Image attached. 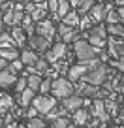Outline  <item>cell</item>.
Masks as SVG:
<instances>
[{
	"label": "cell",
	"instance_id": "obj_32",
	"mask_svg": "<svg viewBox=\"0 0 124 128\" xmlns=\"http://www.w3.org/2000/svg\"><path fill=\"white\" fill-rule=\"evenodd\" d=\"M105 40L107 38H100V36H90L88 34V42H90V45H94L96 49H102L105 45Z\"/></svg>",
	"mask_w": 124,
	"mask_h": 128
},
{
	"label": "cell",
	"instance_id": "obj_39",
	"mask_svg": "<svg viewBox=\"0 0 124 128\" xmlns=\"http://www.w3.org/2000/svg\"><path fill=\"white\" fill-rule=\"evenodd\" d=\"M36 113H38V109L34 108V106H32V108H30V106L26 108V117H28V119H34V117H36Z\"/></svg>",
	"mask_w": 124,
	"mask_h": 128
},
{
	"label": "cell",
	"instance_id": "obj_11",
	"mask_svg": "<svg viewBox=\"0 0 124 128\" xmlns=\"http://www.w3.org/2000/svg\"><path fill=\"white\" fill-rule=\"evenodd\" d=\"M36 30H38V34H40V36H45V38H49V40L56 34L55 24H53L51 21H47V19L40 21V23H38V26H36Z\"/></svg>",
	"mask_w": 124,
	"mask_h": 128
},
{
	"label": "cell",
	"instance_id": "obj_2",
	"mask_svg": "<svg viewBox=\"0 0 124 128\" xmlns=\"http://www.w3.org/2000/svg\"><path fill=\"white\" fill-rule=\"evenodd\" d=\"M51 92H53L55 98H58V100H66V98H70V96L75 94V85H73L70 79L56 77V79H53Z\"/></svg>",
	"mask_w": 124,
	"mask_h": 128
},
{
	"label": "cell",
	"instance_id": "obj_48",
	"mask_svg": "<svg viewBox=\"0 0 124 128\" xmlns=\"http://www.w3.org/2000/svg\"><path fill=\"white\" fill-rule=\"evenodd\" d=\"M15 2L17 4H23V2H26V0H15Z\"/></svg>",
	"mask_w": 124,
	"mask_h": 128
},
{
	"label": "cell",
	"instance_id": "obj_45",
	"mask_svg": "<svg viewBox=\"0 0 124 128\" xmlns=\"http://www.w3.org/2000/svg\"><path fill=\"white\" fill-rule=\"evenodd\" d=\"M115 2H117L119 6H124V0H115Z\"/></svg>",
	"mask_w": 124,
	"mask_h": 128
},
{
	"label": "cell",
	"instance_id": "obj_31",
	"mask_svg": "<svg viewBox=\"0 0 124 128\" xmlns=\"http://www.w3.org/2000/svg\"><path fill=\"white\" fill-rule=\"evenodd\" d=\"M23 28H24V32H28V34H32L34 30H36V26H34V23H32V17L30 15H24V19H23Z\"/></svg>",
	"mask_w": 124,
	"mask_h": 128
},
{
	"label": "cell",
	"instance_id": "obj_1",
	"mask_svg": "<svg viewBox=\"0 0 124 128\" xmlns=\"http://www.w3.org/2000/svg\"><path fill=\"white\" fill-rule=\"evenodd\" d=\"M107 79H109L107 66L102 64V62H98V60H92L90 62V70H88L87 76L83 77V81H87V83H90V85H96V87L104 85Z\"/></svg>",
	"mask_w": 124,
	"mask_h": 128
},
{
	"label": "cell",
	"instance_id": "obj_53",
	"mask_svg": "<svg viewBox=\"0 0 124 128\" xmlns=\"http://www.w3.org/2000/svg\"><path fill=\"white\" fill-rule=\"evenodd\" d=\"M0 96H2V94H0Z\"/></svg>",
	"mask_w": 124,
	"mask_h": 128
},
{
	"label": "cell",
	"instance_id": "obj_23",
	"mask_svg": "<svg viewBox=\"0 0 124 128\" xmlns=\"http://www.w3.org/2000/svg\"><path fill=\"white\" fill-rule=\"evenodd\" d=\"M70 13V0H58V12H56V17H62L64 19L66 15Z\"/></svg>",
	"mask_w": 124,
	"mask_h": 128
},
{
	"label": "cell",
	"instance_id": "obj_22",
	"mask_svg": "<svg viewBox=\"0 0 124 128\" xmlns=\"http://www.w3.org/2000/svg\"><path fill=\"white\" fill-rule=\"evenodd\" d=\"M15 40H13L11 34H6V32H0V47H15Z\"/></svg>",
	"mask_w": 124,
	"mask_h": 128
},
{
	"label": "cell",
	"instance_id": "obj_5",
	"mask_svg": "<svg viewBox=\"0 0 124 128\" xmlns=\"http://www.w3.org/2000/svg\"><path fill=\"white\" fill-rule=\"evenodd\" d=\"M90 115H94V117H98L100 120L107 122L111 115H109L107 109H105V100H102V98H94V102L90 104Z\"/></svg>",
	"mask_w": 124,
	"mask_h": 128
},
{
	"label": "cell",
	"instance_id": "obj_41",
	"mask_svg": "<svg viewBox=\"0 0 124 128\" xmlns=\"http://www.w3.org/2000/svg\"><path fill=\"white\" fill-rule=\"evenodd\" d=\"M8 66H9V62H8L6 58H2V56H0V72H2V70H6Z\"/></svg>",
	"mask_w": 124,
	"mask_h": 128
},
{
	"label": "cell",
	"instance_id": "obj_37",
	"mask_svg": "<svg viewBox=\"0 0 124 128\" xmlns=\"http://www.w3.org/2000/svg\"><path fill=\"white\" fill-rule=\"evenodd\" d=\"M51 87H53V79H51V77H47L45 81H41V85H40V90L45 94V92H49V90H51Z\"/></svg>",
	"mask_w": 124,
	"mask_h": 128
},
{
	"label": "cell",
	"instance_id": "obj_49",
	"mask_svg": "<svg viewBox=\"0 0 124 128\" xmlns=\"http://www.w3.org/2000/svg\"><path fill=\"white\" fill-rule=\"evenodd\" d=\"M32 2L34 4H40V2H43V0H32Z\"/></svg>",
	"mask_w": 124,
	"mask_h": 128
},
{
	"label": "cell",
	"instance_id": "obj_7",
	"mask_svg": "<svg viewBox=\"0 0 124 128\" xmlns=\"http://www.w3.org/2000/svg\"><path fill=\"white\" fill-rule=\"evenodd\" d=\"M96 92H98V87L96 85H90L87 81L81 79V83L75 85V94L83 96V98H96Z\"/></svg>",
	"mask_w": 124,
	"mask_h": 128
},
{
	"label": "cell",
	"instance_id": "obj_18",
	"mask_svg": "<svg viewBox=\"0 0 124 128\" xmlns=\"http://www.w3.org/2000/svg\"><path fill=\"white\" fill-rule=\"evenodd\" d=\"M88 115H90V113L85 108H81V109H77V111L73 113V120H75L77 126H85V124L88 122Z\"/></svg>",
	"mask_w": 124,
	"mask_h": 128
},
{
	"label": "cell",
	"instance_id": "obj_34",
	"mask_svg": "<svg viewBox=\"0 0 124 128\" xmlns=\"http://www.w3.org/2000/svg\"><path fill=\"white\" fill-rule=\"evenodd\" d=\"M26 128H47V124H45V120H41V119H28V122H26Z\"/></svg>",
	"mask_w": 124,
	"mask_h": 128
},
{
	"label": "cell",
	"instance_id": "obj_27",
	"mask_svg": "<svg viewBox=\"0 0 124 128\" xmlns=\"http://www.w3.org/2000/svg\"><path fill=\"white\" fill-rule=\"evenodd\" d=\"M68 126H70V119L64 117V115H60L58 119L51 120V126L49 128H68Z\"/></svg>",
	"mask_w": 124,
	"mask_h": 128
},
{
	"label": "cell",
	"instance_id": "obj_16",
	"mask_svg": "<svg viewBox=\"0 0 124 128\" xmlns=\"http://www.w3.org/2000/svg\"><path fill=\"white\" fill-rule=\"evenodd\" d=\"M19 58L23 60L24 66H34V64L38 62V58H40V56L36 55V51H34V49H24V51L21 53Z\"/></svg>",
	"mask_w": 124,
	"mask_h": 128
},
{
	"label": "cell",
	"instance_id": "obj_40",
	"mask_svg": "<svg viewBox=\"0 0 124 128\" xmlns=\"http://www.w3.org/2000/svg\"><path fill=\"white\" fill-rule=\"evenodd\" d=\"M113 64H115L117 68H119L120 72L124 74V56H120V58H119V60H115V62H113Z\"/></svg>",
	"mask_w": 124,
	"mask_h": 128
},
{
	"label": "cell",
	"instance_id": "obj_35",
	"mask_svg": "<svg viewBox=\"0 0 124 128\" xmlns=\"http://www.w3.org/2000/svg\"><path fill=\"white\" fill-rule=\"evenodd\" d=\"M90 36H100V38H107V30H105V26H92L90 28Z\"/></svg>",
	"mask_w": 124,
	"mask_h": 128
},
{
	"label": "cell",
	"instance_id": "obj_46",
	"mask_svg": "<svg viewBox=\"0 0 124 128\" xmlns=\"http://www.w3.org/2000/svg\"><path fill=\"white\" fill-rule=\"evenodd\" d=\"M68 128H83V126H77V124H70Z\"/></svg>",
	"mask_w": 124,
	"mask_h": 128
},
{
	"label": "cell",
	"instance_id": "obj_28",
	"mask_svg": "<svg viewBox=\"0 0 124 128\" xmlns=\"http://www.w3.org/2000/svg\"><path fill=\"white\" fill-rule=\"evenodd\" d=\"M49 60H45V58H38V62L34 64V68H36V74H47V70H49Z\"/></svg>",
	"mask_w": 124,
	"mask_h": 128
},
{
	"label": "cell",
	"instance_id": "obj_26",
	"mask_svg": "<svg viewBox=\"0 0 124 128\" xmlns=\"http://www.w3.org/2000/svg\"><path fill=\"white\" fill-rule=\"evenodd\" d=\"M24 28H21V26H13V30H11V36H13V40H15V44L17 45H23L24 44Z\"/></svg>",
	"mask_w": 124,
	"mask_h": 128
},
{
	"label": "cell",
	"instance_id": "obj_6",
	"mask_svg": "<svg viewBox=\"0 0 124 128\" xmlns=\"http://www.w3.org/2000/svg\"><path fill=\"white\" fill-rule=\"evenodd\" d=\"M90 70V64H75V66H72V68L68 70V79L72 81V83H75V81H81L85 76H87V72Z\"/></svg>",
	"mask_w": 124,
	"mask_h": 128
},
{
	"label": "cell",
	"instance_id": "obj_15",
	"mask_svg": "<svg viewBox=\"0 0 124 128\" xmlns=\"http://www.w3.org/2000/svg\"><path fill=\"white\" fill-rule=\"evenodd\" d=\"M109 53L115 56H124V42L122 40H117L115 36L111 38V42H109Z\"/></svg>",
	"mask_w": 124,
	"mask_h": 128
},
{
	"label": "cell",
	"instance_id": "obj_42",
	"mask_svg": "<svg viewBox=\"0 0 124 128\" xmlns=\"http://www.w3.org/2000/svg\"><path fill=\"white\" fill-rule=\"evenodd\" d=\"M36 8H38V6L34 4V2H28V4H26V12H28V13H32Z\"/></svg>",
	"mask_w": 124,
	"mask_h": 128
},
{
	"label": "cell",
	"instance_id": "obj_17",
	"mask_svg": "<svg viewBox=\"0 0 124 128\" xmlns=\"http://www.w3.org/2000/svg\"><path fill=\"white\" fill-rule=\"evenodd\" d=\"M34 92H36V90H32L30 87H26V88L19 94V102H21V106H23V108H28V106H30V102L34 100Z\"/></svg>",
	"mask_w": 124,
	"mask_h": 128
},
{
	"label": "cell",
	"instance_id": "obj_3",
	"mask_svg": "<svg viewBox=\"0 0 124 128\" xmlns=\"http://www.w3.org/2000/svg\"><path fill=\"white\" fill-rule=\"evenodd\" d=\"M73 51H75V56L79 58V62L90 64L92 60H96V51L98 49L94 47V45H90V42L77 40L75 44H73Z\"/></svg>",
	"mask_w": 124,
	"mask_h": 128
},
{
	"label": "cell",
	"instance_id": "obj_21",
	"mask_svg": "<svg viewBox=\"0 0 124 128\" xmlns=\"http://www.w3.org/2000/svg\"><path fill=\"white\" fill-rule=\"evenodd\" d=\"M11 106H13L11 96H6V94H2V96H0V115L8 113L9 109H11Z\"/></svg>",
	"mask_w": 124,
	"mask_h": 128
},
{
	"label": "cell",
	"instance_id": "obj_43",
	"mask_svg": "<svg viewBox=\"0 0 124 128\" xmlns=\"http://www.w3.org/2000/svg\"><path fill=\"white\" fill-rule=\"evenodd\" d=\"M117 117H119V122H124V106H122V109L119 111V115H117Z\"/></svg>",
	"mask_w": 124,
	"mask_h": 128
},
{
	"label": "cell",
	"instance_id": "obj_13",
	"mask_svg": "<svg viewBox=\"0 0 124 128\" xmlns=\"http://www.w3.org/2000/svg\"><path fill=\"white\" fill-rule=\"evenodd\" d=\"M109 10H111V6H104V4H94V8L90 10V17H92V21H104Z\"/></svg>",
	"mask_w": 124,
	"mask_h": 128
},
{
	"label": "cell",
	"instance_id": "obj_20",
	"mask_svg": "<svg viewBox=\"0 0 124 128\" xmlns=\"http://www.w3.org/2000/svg\"><path fill=\"white\" fill-rule=\"evenodd\" d=\"M79 17H81V15H79L77 12H70L68 15L64 17V21H62V23H66L68 26L75 28V26H79V24H81V19H79Z\"/></svg>",
	"mask_w": 124,
	"mask_h": 128
},
{
	"label": "cell",
	"instance_id": "obj_52",
	"mask_svg": "<svg viewBox=\"0 0 124 128\" xmlns=\"http://www.w3.org/2000/svg\"><path fill=\"white\" fill-rule=\"evenodd\" d=\"M92 128H100V126H92Z\"/></svg>",
	"mask_w": 124,
	"mask_h": 128
},
{
	"label": "cell",
	"instance_id": "obj_25",
	"mask_svg": "<svg viewBox=\"0 0 124 128\" xmlns=\"http://www.w3.org/2000/svg\"><path fill=\"white\" fill-rule=\"evenodd\" d=\"M28 79V87L32 88V90H40V85H41V77H40V74H32V76H28L26 77Z\"/></svg>",
	"mask_w": 124,
	"mask_h": 128
},
{
	"label": "cell",
	"instance_id": "obj_14",
	"mask_svg": "<svg viewBox=\"0 0 124 128\" xmlns=\"http://www.w3.org/2000/svg\"><path fill=\"white\" fill-rule=\"evenodd\" d=\"M72 6L77 10L79 15H85L94 8V0H72Z\"/></svg>",
	"mask_w": 124,
	"mask_h": 128
},
{
	"label": "cell",
	"instance_id": "obj_38",
	"mask_svg": "<svg viewBox=\"0 0 124 128\" xmlns=\"http://www.w3.org/2000/svg\"><path fill=\"white\" fill-rule=\"evenodd\" d=\"M47 10L56 15V12H58V0H47Z\"/></svg>",
	"mask_w": 124,
	"mask_h": 128
},
{
	"label": "cell",
	"instance_id": "obj_33",
	"mask_svg": "<svg viewBox=\"0 0 124 128\" xmlns=\"http://www.w3.org/2000/svg\"><path fill=\"white\" fill-rule=\"evenodd\" d=\"M105 109H107V113L109 115H119V104L117 102H113V100H105Z\"/></svg>",
	"mask_w": 124,
	"mask_h": 128
},
{
	"label": "cell",
	"instance_id": "obj_4",
	"mask_svg": "<svg viewBox=\"0 0 124 128\" xmlns=\"http://www.w3.org/2000/svg\"><path fill=\"white\" fill-rule=\"evenodd\" d=\"M32 106L38 109V113H41V115H47L49 111H53V109L56 108V98H53V96H38V98H34L32 100Z\"/></svg>",
	"mask_w": 124,
	"mask_h": 128
},
{
	"label": "cell",
	"instance_id": "obj_51",
	"mask_svg": "<svg viewBox=\"0 0 124 128\" xmlns=\"http://www.w3.org/2000/svg\"><path fill=\"white\" fill-rule=\"evenodd\" d=\"M17 128H26V126H17Z\"/></svg>",
	"mask_w": 124,
	"mask_h": 128
},
{
	"label": "cell",
	"instance_id": "obj_12",
	"mask_svg": "<svg viewBox=\"0 0 124 128\" xmlns=\"http://www.w3.org/2000/svg\"><path fill=\"white\" fill-rule=\"evenodd\" d=\"M15 81H17V74H13L9 68H6V70H2V72H0V87H2V88L13 87V85H15Z\"/></svg>",
	"mask_w": 124,
	"mask_h": 128
},
{
	"label": "cell",
	"instance_id": "obj_30",
	"mask_svg": "<svg viewBox=\"0 0 124 128\" xmlns=\"http://www.w3.org/2000/svg\"><path fill=\"white\" fill-rule=\"evenodd\" d=\"M13 87H15V92H17V94H21V92L28 87V79H26L24 76L17 77V81H15V85H13Z\"/></svg>",
	"mask_w": 124,
	"mask_h": 128
},
{
	"label": "cell",
	"instance_id": "obj_10",
	"mask_svg": "<svg viewBox=\"0 0 124 128\" xmlns=\"http://www.w3.org/2000/svg\"><path fill=\"white\" fill-rule=\"evenodd\" d=\"M49 45H51V40L49 38H45V36H30V47L34 49V51H41V53H45V51H49Z\"/></svg>",
	"mask_w": 124,
	"mask_h": 128
},
{
	"label": "cell",
	"instance_id": "obj_19",
	"mask_svg": "<svg viewBox=\"0 0 124 128\" xmlns=\"http://www.w3.org/2000/svg\"><path fill=\"white\" fill-rule=\"evenodd\" d=\"M0 56L6 60H17L21 56V53L15 47H0Z\"/></svg>",
	"mask_w": 124,
	"mask_h": 128
},
{
	"label": "cell",
	"instance_id": "obj_29",
	"mask_svg": "<svg viewBox=\"0 0 124 128\" xmlns=\"http://www.w3.org/2000/svg\"><path fill=\"white\" fill-rule=\"evenodd\" d=\"M105 21H107V24H115V23H120V21H122V17H120L119 12H115V10H109L107 15H105Z\"/></svg>",
	"mask_w": 124,
	"mask_h": 128
},
{
	"label": "cell",
	"instance_id": "obj_44",
	"mask_svg": "<svg viewBox=\"0 0 124 128\" xmlns=\"http://www.w3.org/2000/svg\"><path fill=\"white\" fill-rule=\"evenodd\" d=\"M119 13H120V17L124 19V6H120V10H119Z\"/></svg>",
	"mask_w": 124,
	"mask_h": 128
},
{
	"label": "cell",
	"instance_id": "obj_9",
	"mask_svg": "<svg viewBox=\"0 0 124 128\" xmlns=\"http://www.w3.org/2000/svg\"><path fill=\"white\" fill-rule=\"evenodd\" d=\"M83 106H85L83 96H79V94H73V96H70V98H66V100H64L62 108H64L66 111H70V113H75L77 109H81Z\"/></svg>",
	"mask_w": 124,
	"mask_h": 128
},
{
	"label": "cell",
	"instance_id": "obj_50",
	"mask_svg": "<svg viewBox=\"0 0 124 128\" xmlns=\"http://www.w3.org/2000/svg\"><path fill=\"white\" fill-rule=\"evenodd\" d=\"M4 2H9V0H0V4H4Z\"/></svg>",
	"mask_w": 124,
	"mask_h": 128
},
{
	"label": "cell",
	"instance_id": "obj_24",
	"mask_svg": "<svg viewBox=\"0 0 124 128\" xmlns=\"http://www.w3.org/2000/svg\"><path fill=\"white\" fill-rule=\"evenodd\" d=\"M107 32L111 34V36H115V38H122L124 36V24H120V23H115V24H109L107 26Z\"/></svg>",
	"mask_w": 124,
	"mask_h": 128
},
{
	"label": "cell",
	"instance_id": "obj_47",
	"mask_svg": "<svg viewBox=\"0 0 124 128\" xmlns=\"http://www.w3.org/2000/svg\"><path fill=\"white\" fill-rule=\"evenodd\" d=\"M6 128H17V124H8Z\"/></svg>",
	"mask_w": 124,
	"mask_h": 128
},
{
	"label": "cell",
	"instance_id": "obj_8",
	"mask_svg": "<svg viewBox=\"0 0 124 128\" xmlns=\"http://www.w3.org/2000/svg\"><path fill=\"white\" fill-rule=\"evenodd\" d=\"M64 55H66V44L64 42H58V44L53 45L51 51H45V60L55 64L56 60H60V56H64Z\"/></svg>",
	"mask_w": 124,
	"mask_h": 128
},
{
	"label": "cell",
	"instance_id": "obj_36",
	"mask_svg": "<svg viewBox=\"0 0 124 128\" xmlns=\"http://www.w3.org/2000/svg\"><path fill=\"white\" fill-rule=\"evenodd\" d=\"M23 66H24V64H23V60H21V58H17V60H11V64H9L8 68L11 70L13 74H17V72H21V70H23Z\"/></svg>",
	"mask_w": 124,
	"mask_h": 128
}]
</instances>
